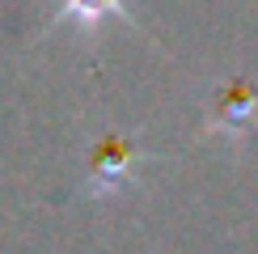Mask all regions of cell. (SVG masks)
Masks as SVG:
<instances>
[{
	"label": "cell",
	"mask_w": 258,
	"mask_h": 254,
	"mask_svg": "<svg viewBox=\"0 0 258 254\" xmlns=\"http://www.w3.org/2000/svg\"><path fill=\"white\" fill-rule=\"evenodd\" d=\"M59 21H77L81 30H98L102 17H123V0H55Z\"/></svg>",
	"instance_id": "cell-3"
},
{
	"label": "cell",
	"mask_w": 258,
	"mask_h": 254,
	"mask_svg": "<svg viewBox=\"0 0 258 254\" xmlns=\"http://www.w3.org/2000/svg\"><path fill=\"white\" fill-rule=\"evenodd\" d=\"M258 127V85L250 81H229L216 89L212 98V119H208V132L212 136H229V140H245Z\"/></svg>",
	"instance_id": "cell-2"
},
{
	"label": "cell",
	"mask_w": 258,
	"mask_h": 254,
	"mask_svg": "<svg viewBox=\"0 0 258 254\" xmlns=\"http://www.w3.org/2000/svg\"><path fill=\"white\" fill-rule=\"evenodd\" d=\"M140 161H148V153H140L127 136H119V132L98 136L89 148V195L93 199L119 195L123 186H132Z\"/></svg>",
	"instance_id": "cell-1"
}]
</instances>
